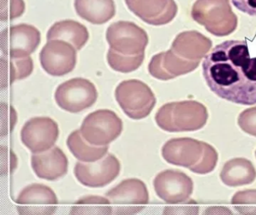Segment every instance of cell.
I'll list each match as a JSON object with an SVG mask.
<instances>
[{
	"instance_id": "7a4b0ae2",
	"label": "cell",
	"mask_w": 256,
	"mask_h": 215,
	"mask_svg": "<svg viewBox=\"0 0 256 215\" xmlns=\"http://www.w3.org/2000/svg\"><path fill=\"white\" fill-rule=\"evenodd\" d=\"M162 155L168 164L200 175L211 173L218 161V153L212 146L188 137L169 140L163 146Z\"/></svg>"
},
{
	"instance_id": "52a82bcc",
	"label": "cell",
	"mask_w": 256,
	"mask_h": 215,
	"mask_svg": "<svg viewBox=\"0 0 256 215\" xmlns=\"http://www.w3.org/2000/svg\"><path fill=\"white\" fill-rule=\"evenodd\" d=\"M55 101L62 110L78 113L92 107L98 98L95 85L84 78H73L60 85Z\"/></svg>"
},
{
	"instance_id": "e0dca14e",
	"label": "cell",
	"mask_w": 256,
	"mask_h": 215,
	"mask_svg": "<svg viewBox=\"0 0 256 215\" xmlns=\"http://www.w3.org/2000/svg\"><path fill=\"white\" fill-rule=\"evenodd\" d=\"M31 164L36 175L46 180L56 181L68 173V158L56 146L42 153L34 154Z\"/></svg>"
},
{
	"instance_id": "2e32d148",
	"label": "cell",
	"mask_w": 256,
	"mask_h": 215,
	"mask_svg": "<svg viewBox=\"0 0 256 215\" xmlns=\"http://www.w3.org/2000/svg\"><path fill=\"white\" fill-rule=\"evenodd\" d=\"M199 61L186 62L178 57L172 50L155 55L151 59L148 71L151 76L161 80H168L196 69Z\"/></svg>"
},
{
	"instance_id": "d6986e66",
	"label": "cell",
	"mask_w": 256,
	"mask_h": 215,
	"mask_svg": "<svg viewBox=\"0 0 256 215\" xmlns=\"http://www.w3.org/2000/svg\"><path fill=\"white\" fill-rule=\"evenodd\" d=\"M76 12L92 24H103L113 18L116 9L114 0H74Z\"/></svg>"
},
{
	"instance_id": "ac0fdd59",
	"label": "cell",
	"mask_w": 256,
	"mask_h": 215,
	"mask_svg": "<svg viewBox=\"0 0 256 215\" xmlns=\"http://www.w3.org/2000/svg\"><path fill=\"white\" fill-rule=\"evenodd\" d=\"M220 179L228 187L244 186L256 180V170L248 160L242 158H234L223 166Z\"/></svg>"
},
{
	"instance_id": "5bb4252c",
	"label": "cell",
	"mask_w": 256,
	"mask_h": 215,
	"mask_svg": "<svg viewBox=\"0 0 256 215\" xmlns=\"http://www.w3.org/2000/svg\"><path fill=\"white\" fill-rule=\"evenodd\" d=\"M156 194L168 204L184 203L193 192V182L186 174L176 170L158 173L154 180Z\"/></svg>"
},
{
	"instance_id": "ffe728a7",
	"label": "cell",
	"mask_w": 256,
	"mask_h": 215,
	"mask_svg": "<svg viewBox=\"0 0 256 215\" xmlns=\"http://www.w3.org/2000/svg\"><path fill=\"white\" fill-rule=\"evenodd\" d=\"M48 41L62 40L70 43L77 50H80L89 39V32L86 26L74 20H66L56 22L49 29Z\"/></svg>"
},
{
	"instance_id": "6da1fadb",
	"label": "cell",
	"mask_w": 256,
	"mask_h": 215,
	"mask_svg": "<svg viewBox=\"0 0 256 215\" xmlns=\"http://www.w3.org/2000/svg\"><path fill=\"white\" fill-rule=\"evenodd\" d=\"M204 78L215 95L241 105L256 104V57L246 41L228 40L212 48L202 62Z\"/></svg>"
},
{
	"instance_id": "30bf717a",
	"label": "cell",
	"mask_w": 256,
	"mask_h": 215,
	"mask_svg": "<svg viewBox=\"0 0 256 215\" xmlns=\"http://www.w3.org/2000/svg\"><path fill=\"white\" fill-rule=\"evenodd\" d=\"M40 63L52 76L60 77L76 68L77 53L74 46L62 40H50L40 52Z\"/></svg>"
},
{
	"instance_id": "8fae6325",
	"label": "cell",
	"mask_w": 256,
	"mask_h": 215,
	"mask_svg": "<svg viewBox=\"0 0 256 215\" xmlns=\"http://www.w3.org/2000/svg\"><path fill=\"white\" fill-rule=\"evenodd\" d=\"M119 160L112 155L104 156L98 162H78L74 173L80 183L88 188H103L112 183L120 172Z\"/></svg>"
},
{
	"instance_id": "3957f363",
	"label": "cell",
	"mask_w": 256,
	"mask_h": 215,
	"mask_svg": "<svg viewBox=\"0 0 256 215\" xmlns=\"http://www.w3.org/2000/svg\"><path fill=\"white\" fill-rule=\"evenodd\" d=\"M157 125L167 132H188L202 129L206 125L208 112L198 101L172 102L160 107L155 116Z\"/></svg>"
},
{
	"instance_id": "83f0119b",
	"label": "cell",
	"mask_w": 256,
	"mask_h": 215,
	"mask_svg": "<svg viewBox=\"0 0 256 215\" xmlns=\"http://www.w3.org/2000/svg\"><path fill=\"white\" fill-rule=\"evenodd\" d=\"M230 2L241 12L256 17V0H230Z\"/></svg>"
},
{
	"instance_id": "9c48e42d",
	"label": "cell",
	"mask_w": 256,
	"mask_h": 215,
	"mask_svg": "<svg viewBox=\"0 0 256 215\" xmlns=\"http://www.w3.org/2000/svg\"><path fill=\"white\" fill-rule=\"evenodd\" d=\"M41 42V33L29 24L14 25L1 33V49L6 56L23 58L35 52Z\"/></svg>"
},
{
	"instance_id": "d4e9b609",
	"label": "cell",
	"mask_w": 256,
	"mask_h": 215,
	"mask_svg": "<svg viewBox=\"0 0 256 215\" xmlns=\"http://www.w3.org/2000/svg\"><path fill=\"white\" fill-rule=\"evenodd\" d=\"M232 204L241 215H256V190L236 192L232 197Z\"/></svg>"
},
{
	"instance_id": "8992f818",
	"label": "cell",
	"mask_w": 256,
	"mask_h": 215,
	"mask_svg": "<svg viewBox=\"0 0 256 215\" xmlns=\"http://www.w3.org/2000/svg\"><path fill=\"white\" fill-rule=\"evenodd\" d=\"M112 215H136L149 203V193L143 181L125 179L106 194Z\"/></svg>"
},
{
	"instance_id": "277c9868",
	"label": "cell",
	"mask_w": 256,
	"mask_h": 215,
	"mask_svg": "<svg viewBox=\"0 0 256 215\" xmlns=\"http://www.w3.org/2000/svg\"><path fill=\"white\" fill-rule=\"evenodd\" d=\"M115 98L126 116L134 120L148 117L156 103L150 88L138 80L121 82L115 90Z\"/></svg>"
},
{
	"instance_id": "603a6c76",
	"label": "cell",
	"mask_w": 256,
	"mask_h": 215,
	"mask_svg": "<svg viewBox=\"0 0 256 215\" xmlns=\"http://www.w3.org/2000/svg\"><path fill=\"white\" fill-rule=\"evenodd\" d=\"M70 215H112L108 199L100 196H88L74 203Z\"/></svg>"
},
{
	"instance_id": "484cf974",
	"label": "cell",
	"mask_w": 256,
	"mask_h": 215,
	"mask_svg": "<svg viewBox=\"0 0 256 215\" xmlns=\"http://www.w3.org/2000/svg\"><path fill=\"white\" fill-rule=\"evenodd\" d=\"M23 0H1V20H12L20 17L24 12Z\"/></svg>"
},
{
	"instance_id": "f1b7e54d",
	"label": "cell",
	"mask_w": 256,
	"mask_h": 215,
	"mask_svg": "<svg viewBox=\"0 0 256 215\" xmlns=\"http://www.w3.org/2000/svg\"></svg>"
},
{
	"instance_id": "7c38bea8",
	"label": "cell",
	"mask_w": 256,
	"mask_h": 215,
	"mask_svg": "<svg viewBox=\"0 0 256 215\" xmlns=\"http://www.w3.org/2000/svg\"><path fill=\"white\" fill-rule=\"evenodd\" d=\"M59 126L49 117H35L25 123L20 131L22 143L34 154L52 149L58 137Z\"/></svg>"
},
{
	"instance_id": "7402d4cb",
	"label": "cell",
	"mask_w": 256,
	"mask_h": 215,
	"mask_svg": "<svg viewBox=\"0 0 256 215\" xmlns=\"http://www.w3.org/2000/svg\"><path fill=\"white\" fill-rule=\"evenodd\" d=\"M34 71V61L30 56L13 58L6 56L1 59L2 87L12 84L18 80L29 77Z\"/></svg>"
},
{
	"instance_id": "ba28073f",
	"label": "cell",
	"mask_w": 256,
	"mask_h": 215,
	"mask_svg": "<svg viewBox=\"0 0 256 215\" xmlns=\"http://www.w3.org/2000/svg\"><path fill=\"white\" fill-rule=\"evenodd\" d=\"M106 39L110 48L125 56L144 53L149 41L146 32L136 23L130 21L112 23L108 28Z\"/></svg>"
},
{
	"instance_id": "4fadbf2b",
	"label": "cell",
	"mask_w": 256,
	"mask_h": 215,
	"mask_svg": "<svg viewBox=\"0 0 256 215\" xmlns=\"http://www.w3.org/2000/svg\"><path fill=\"white\" fill-rule=\"evenodd\" d=\"M16 203L20 215H50L58 209V199L47 185L32 184L22 190Z\"/></svg>"
},
{
	"instance_id": "5b68a950",
	"label": "cell",
	"mask_w": 256,
	"mask_h": 215,
	"mask_svg": "<svg viewBox=\"0 0 256 215\" xmlns=\"http://www.w3.org/2000/svg\"><path fill=\"white\" fill-rule=\"evenodd\" d=\"M120 118L110 110H98L88 115L82 122L80 131L90 144L106 146L116 140L122 131Z\"/></svg>"
},
{
	"instance_id": "9a60e30c",
	"label": "cell",
	"mask_w": 256,
	"mask_h": 215,
	"mask_svg": "<svg viewBox=\"0 0 256 215\" xmlns=\"http://www.w3.org/2000/svg\"><path fill=\"white\" fill-rule=\"evenodd\" d=\"M128 9L145 23L161 26L169 23L176 15L173 0H125Z\"/></svg>"
},
{
	"instance_id": "44dd1931",
	"label": "cell",
	"mask_w": 256,
	"mask_h": 215,
	"mask_svg": "<svg viewBox=\"0 0 256 215\" xmlns=\"http://www.w3.org/2000/svg\"><path fill=\"white\" fill-rule=\"evenodd\" d=\"M78 130L73 131L67 139V146L74 158L82 162L92 163L106 156L108 146H90L86 143Z\"/></svg>"
},
{
	"instance_id": "4316f807",
	"label": "cell",
	"mask_w": 256,
	"mask_h": 215,
	"mask_svg": "<svg viewBox=\"0 0 256 215\" xmlns=\"http://www.w3.org/2000/svg\"><path fill=\"white\" fill-rule=\"evenodd\" d=\"M238 122L242 131L256 137V107L244 110L240 114Z\"/></svg>"
},
{
	"instance_id": "cb8c5ba5",
	"label": "cell",
	"mask_w": 256,
	"mask_h": 215,
	"mask_svg": "<svg viewBox=\"0 0 256 215\" xmlns=\"http://www.w3.org/2000/svg\"><path fill=\"white\" fill-rule=\"evenodd\" d=\"M107 59L112 69L126 74L140 68L144 59V53L136 56H125L110 48L108 52Z\"/></svg>"
}]
</instances>
